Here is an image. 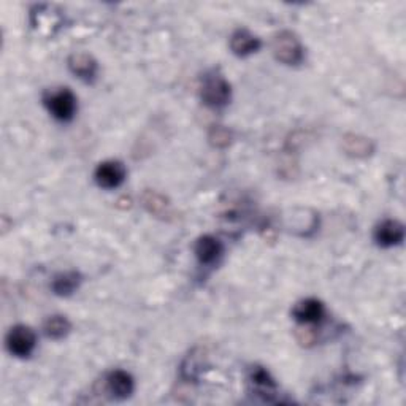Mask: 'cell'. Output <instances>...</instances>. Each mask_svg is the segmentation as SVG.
<instances>
[{"mask_svg":"<svg viewBox=\"0 0 406 406\" xmlns=\"http://www.w3.org/2000/svg\"><path fill=\"white\" fill-rule=\"evenodd\" d=\"M273 54L287 65H297L303 60V48L299 39L290 32H281L273 39Z\"/></svg>","mask_w":406,"mask_h":406,"instance_id":"cell-1","label":"cell"},{"mask_svg":"<svg viewBox=\"0 0 406 406\" xmlns=\"http://www.w3.org/2000/svg\"><path fill=\"white\" fill-rule=\"evenodd\" d=\"M200 94H202V100L205 105L221 108L226 105L230 99V86L221 75L213 74L205 76L202 84V93Z\"/></svg>","mask_w":406,"mask_h":406,"instance_id":"cell-2","label":"cell"},{"mask_svg":"<svg viewBox=\"0 0 406 406\" xmlns=\"http://www.w3.org/2000/svg\"><path fill=\"white\" fill-rule=\"evenodd\" d=\"M35 343H37V337L32 329L26 325L13 327L7 337L8 351L16 357H27L32 354Z\"/></svg>","mask_w":406,"mask_h":406,"instance_id":"cell-3","label":"cell"},{"mask_svg":"<svg viewBox=\"0 0 406 406\" xmlns=\"http://www.w3.org/2000/svg\"><path fill=\"white\" fill-rule=\"evenodd\" d=\"M46 105L53 116L59 121H64V123L75 116L76 99L69 89H60L57 93L51 94L46 99Z\"/></svg>","mask_w":406,"mask_h":406,"instance_id":"cell-4","label":"cell"},{"mask_svg":"<svg viewBox=\"0 0 406 406\" xmlns=\"http://www.w3.org/2000/svg\"><path fill=\"white\" fill-rule=\"evenodd\" d=\"M126 180V168L118 161H107L100 163L95 170V181L97 184L104 189H114L123 184Z\"/></svg>","mask_w":406,"mask_h":406,"instance_id":"cell-5","label":"cell"},{"mask_svg":"<svg viewBox=\"0 0 406 406\" xmlns=\"http://www.w3.org/2000/svg\"><path fill=\"white\" fill-rule=\"evenodd\" d=\"M405 238V229L398 221L387 219L381 222L374 230V240L377 243L383 248H391L400 245Z\"/></svg>","mask_w":406,"mask_h":406,"instance_id":"cell-6","label":"cell"},{"mask_svg":"<svg viewBox=\"0 0 406 406\" xmlns=\"http://www.w3.org/2000/svg\"><path fill=\"white\" fill-rule=\"evenodd\" d=\"M324 305L319 300L308 299L300 302L299 305L294 308V318L302 324H314L319 323L324 318Z\"/></svg>","mask_w":406,"mask_h":406,"instance_id":"cell-7","label":"cell"},{"mask_svg":"<svg viewBox=\"0 0 406 406\" xmlns=\"http://www.w3.org/2000/svg\"><path fill=\"white\" fill-rule=\"evenodd\" d=\"M107 387L108 392H110L114 398L124 400L132 395L133 379L129 373L124 372V370H116V372L110 373V377H108Z\"/></svg>","mask_w":406,"mask_h":406,"instance_id":"cell-8","label":"cell"},{"mask_svg":"<svg viewBox=\"0 0 406 406\" xmlns=\"http://www.w3.org/2000/svg\"><path fill=\"white\" fill-rule=\"evenodd\" d=\"M196 254H197V259L200 260V264H205V265L213 264L222 254L221 241L211 235H205L197 241Z\"/></svg>","mask_w":406,"mask_h":406,"instance_id":"cell-9","label":"cell"},{"mask_svg":"<svg viewBox=\"0 0 406 406\" xmlns=\"http://www.w3.org/2000/svg\"><path fill=\"white\" fill-rule=\"evenodd\" d=\"M230 48L236 56H248L256 53L260 48V40L245 29H238L230 39Z\"/></svg>","mask_w":406,"mask_h":406,"instance_id":"cell-10","label":"cell"},{"mask_svg":"<svg viewBox=\"0 0 406 406\" xmlns=\"http://www.w3.org/2000/svg\"><path fill=\"white\" fill-rule=\"evenodd\" d=\"M69 67L78 78H81V80L84 81L93 80L97 72L95 60L90 57L89 54H84V53L74 54V56L69 59Z\"/></svg>","mask_w":406,"mask_h":406,"instance_id":"cell-11","label":"cell"},{"mask_svg":"<svg viewBox=\"0 0 406 406\" xmlns=\"http://www.w3.org/2000/svg\"><path fill=\"white\" fill-rule=\"evenodd\" d=\"M80 275L75 271H67V273H60L53 281V290L57 295H70L74 290L80 286Z\"/></svg>","mask_w":406,"mask_h":406,"instance_id":"cell-12","label":"cell"},{"mask_svg":"<svg viewBox=\"0 0 406 406\" xmlns=\"http://www.w3.org/2000/svg\"><path fill=\"white\" fill-rule=\"evenodd\" d=\"M251 383L254 386V389H256V392L264 393V395L276 392V383L273 381V378L270 377L266 370L260 367H256L252 370Z\"/></svg>","mask_w":406,"mask_h":406,"instance_id":"cell-13","label":"cell"},{"mask_svg":"<svg viewBox=\"0 0 406 406\" xmlns=\"http://www.w3.org/2000/svg\"><path fill=\"white\" fill-rule=\"evenodd\" d=\"M43 330L46 337L53 338V340H59L64 338L70 330V323L64 316H53L45 323Z\"/></svg>","mask_w":406,"mask_h":406,"instance_id":"cell-14","label":"cell"},{"mask_svg":"<svg viewBox=\"0 0 406 406\" xmlns=\"http://www.w3.org/2000/svg\"><path fill=\"white\" fill-rule=\"evenodd\" d=\"M344 149L354 156H365L372 151V144L359 137H346V140H344Z\"/></svg>","mask_w":406,"mask_h":406,"instance_id":"cell-15","label":"cell"},{"mask_svg":"<svg viewBox=\"0 0 406 406\" xmlns=\"http://www.w3.org/2000/svg\"><path fill=\"white\" fill-rule=\"evenodd\" d=\"M210 138H211V142L217 144V147H226V144H229L230 142L229 132L226 129H221V127H216V129L211 132Z\"/></svg>","mask_w":406,"mask_h":406,"instance_id":"cell-16","label":"cell"}]
</instances>
